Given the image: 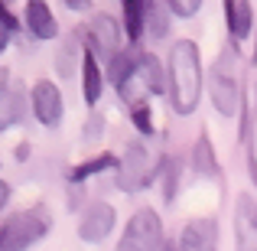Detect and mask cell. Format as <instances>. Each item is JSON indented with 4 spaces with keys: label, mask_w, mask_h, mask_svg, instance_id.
Returning <instances> with one entry per match:
<instances>
[{
    "label": "cell",
    "mask_w": 257,
    "mask_h": 251,
    "mask_svg": "<svg viewBox=\"0 0 257 251\" xmlns=\"http://www.w3.org/2000/svg\"><path fill=\"white\" fill-rule=\"evenodd\" d=\"M202 98V59L192 39H176L170 52V101L176 114H192Z\"/></svg>",
    "instance_id": "cell-1"
},
{
    "label": "cell",
    "mask_w": 257,
    "mask_h": 251,
    "mask_svg": "<svg viewBox=\"0 0 257 251\" xmlns=\"http://www.w3.org/2000/svg\"><path fill=\"white\" fill-rule=\"evenodd\" d=\"M49 232V215L43 209H30L13 219L4 222V235H0V251H26L30 245L46 238Z\"/></svg>",
    "instance_id": "cell-2"
},
{
    "label": "cell",
    "mask_w": 257,
    "mask_h": 251,
    "mask_svg": "<svg viewBox=\"0 0 257 251\" xmlns=\"http://www.w3.org/2000/svg\"><path fill=\"white\" fill-rule=\"evenodd\" d=\"M163 248V222L153 209H137L127 219L117 251H160Z\"/></svg>",
    "instance_id": "cell-3"
},
{
    "label": "cell",
    "mask_w": 257,
    "mask_h": 251,
    "mask_svg": "<svg viewBox=\"0 0 257 251\" xmlns=\"http://www.w3.org/2000/svg\"><path fill=\"white\" fill-rule=\"evenodd\" d=\"M153 173V157L147 153L144 144H131L120 157V166H117V189L124 193H137L140 186H147Z\"/></svg>",
    "instance_id": "cell-4"
},
{
    "label": "cell",
    "mask_w": 257,
    "mask_h": 251,
    "mask_svg": "<svg viewBox=\"0 0 257 251\" xmlns=\"http://www.w3.org/2000/svg\"><path fill=\"white\" fill-rule=\"evenodd\" d=\"M30 105H33V114L39 118V124H43V127H59L65 105H62V92L56 88V82L43 78V82L33 85V92H30Z\"/></svg>",
    "instance_id": "cell-5"
},
{
    "label": "cell",
    "mask_w": 257,
    "mask_h": 251,
    "mask_svg": "<svg viewBox=\"0 0 257 251\" xmlns=\"http://www.w3.org/2000/svg\"><path fill=\"white\" fill-rule=\"evenodd\" d=\"M208 92H212V101L225 118H231L241 105V92H238V82H234L231 69H225V59H218L208 75Z\"/></svg>",
    "instance_id": "cell-6"
},
{
    "label": "cell",
    "mask_w": 257,
    "mask_h": 251,
    "mask_svg": "<svg viewBox=\"0 0 257 251\" xmlns=\"http://www.w3.org/2000/svg\"><path fill=\"white\" fill-rule=\"evenodd\" d=\"M234 251H257V202L241 193L234 202Z\"/></svg>",
    "instance_id": "cell-7"
},
{
    "label": "cell",
    "mask_w": 257,
    "mask_h": 251,
    "mask_svg": "<svg viewBox=\"0 0 257 251\" xmlns=\"http://www.w3.org/2000/svg\"><path fill=\"white\" fill-rule=\"evenodd\" d=\"M88 49L104 59L120 52V23L117 20L107 17V13H94V20L88 23Z\"/></svg>",
    "instance_id": "cell-8"
},
{
    "label": "cell",
    "mask_w": 257,
    "mask_h": 251,
    "mask_svg": "<svg viewBox=\"0 0 257 251\" xmlns=\"http://www.w3.org/2000/svg\"><path fill=\"white\" fill-rule=\"evenodd\" d=\"M114 222H117L114 206H107V202H91V206L85 209L82 222H78V238L88 241V245H98V241H104L107 235H111Z\"/></svg>",
    "instance_id": "cell-9"
},
{
    "label": "cell",
    "mask_w": 257,
    "mask_h": 251,
    "mask_svg": "<svg viewBox=\"0 0 257 251\" xmlns=\"http://www.w3.org/2000/svg\"><path fill=\"white\" fill-rule=\"evenodd\" d=\"M179 251H218V222L192 219L179 235Z\"/></svg>",
    "instance_id": "cell-10"
},
{
    "label": "cell",
    "mask_w": 257,
    "mask_h": 251,
    "mask_svg": "<svg viewBox=\"0 0 257 251\" xmlns=\"http://www.w3.org/2000/svg\"><path fill=\"white\" fill-rule=\"evenodd\" d=\"M107 78L114 82V88H117L120 95H127V92H131V85L140 78V56L134 49L114 52V56L107 59Z\"/></svg>",
    "instance_id": "cell-11"
},
{
    "label": "cell",
    "mask_w": 257,
    "mask_h": 251,
    "mask_svg": "<svg viewBox=\"0 0 257 251\" xmlns=\"http://www.w3.org/2000/svg\"><path fill=\"white\" fill-rule=\"evenodd\" d=\"M26 26L36 39H56L59 36V23L52 17V10L46 7V0H30L26 4Z\"/></svg>",
    "instance_id": "cell-12"
},
{
    "label": "cell",
    "mask_w": 257,
    "mask_h": 251,
    "mask_svg": "<svg viewBox=\"0 0 257 251\" xmlns=\"http://www.w3.org/2000/svg\"><path fill=\"white\" fill-rule=\"evenodd\" d=\"M101 69H98V56H94L91 49L82 56V95H85V101L88 105H98V98H101Z\"/></svg>",
    "instance_id": "cell-13"
},
{
    "label": "cell",
    "mask_w": 257,
    "mask_h": 251,
    "mask_svg": "<svg viewBox=\"0 0 257 251\" xmlns=\"http://www.w3.org/2000/svg\"><path fill=\"white\" fill-rule=\"evenodd\" d=\"M124 4V33L137 43L147 30V0H120Z\"/></svg>",
    "instance_id": "cell-14"
},
{
    "label": "cell",
    "mask_w": 257,
    "mask_h": 251,
    "mask_svg": "<svg viewBox=\"0 0 257 251\" xmlns=\"http://www.w3.org/2000/svg\"><path fill=\"white\" fill-rule=\"evenodd\" d=\"M140 82H144V88L153 92V95H163L166 88H170L163 69H160V62H157V56H150V52H140Z\"/></svg>",
    "instance_id": "cell-15"
},
{
    "label": "cell",
    "mask_w": 257,
    "mask_h": 251,
    "mask_svg": "<svg viewBox=\"0 0 257 251\" xmlns=\"http://www.w3.org/2000/svg\"><path fill=\"white\" fill-rule=\"evenodd\" d=\"M4 75V118H0V124L4 127H10V124H17L20 118H23V92H13V82H10V72H0Z\"/></svg>",
    "instance_id": "cell-16"
},
{
    "label": "cell",
    "mask_w": 257,
    "mask_h": 251,
    "mask_svg": "<svg viewBox=\"0 0 257 251\" xmlns=\"http://www.w3.org/2000/svg\"><path fill=\"white\" fill-rule=\"evenodd\" d=\"M192 163L199 170V176H218V160H215L212 137L208 134H199V140L192 147Z\"/></svg>",
    "instance_id": "cell-17"
},
{
    "label": "cell",
    "mask_w": 257,
    "mask_h": 251,
    "mask_svg": "<svg viewBox=\"0 0 257 251\" xmlns=\"http://www.w3.org/2000/svg\"><path fill=\"white\" fill-rule=\"evenodd\" d=\"M251 26H254V10H251V0H238L234 13L228 17V30H231V36L241 43V39H247V36H251Z\"/></svg>",
    "instance_id": "cell-18"
},
{
    "label": "cell",
    "mask_w": 257,
    "mask_h": 251,
    "mask_svg": "<svg viewBox=\"0 0 257 251\" xmlns=\"http://www.w3.org/2000/svg\"><path fill=\"white\" fill-rule=\"evenodd\" d=\"M114 163H117V157H114V153H98V157H91V160H85V163H78V166L69 173V180H72V183H85L88 176L101 173V170H107V166H114Z\"/></svg>",
    "instance_id": "cell-19"
},
{
    "label": "cell",
    "mask_w": 257,
    "mask_h": 251,
    "mask_svg": "<svg viewBox=\"0 0 257 251\" xmlns=\"http://www.w3.org/2000/svg\"><path fill=\"white\" fill-rule=\"evenodd\" d=\"M166 26H170V20L160 10V0H147V33H150L153 39H163Z\"/></svg>",
    "instance_id": "cell-20"
},
{
    "label": "cell",
    "mask_w": 257,
    "mask_h": 251,
    "mask_svg": "<svg viewBox=\"0 0 257 251\" xmlns=\"http://www.w3.org/2000/svg\"><path fill=\"white\" fill-rule=\"evenodd\" d=\"M131 118H134V124H137L140 134H153V118H150V108H147V101L131 105Z\"/></svg>",
    "instance_id": "cell-21"
},
{
    "label": "cell",
    "mask_w": 257,
    "mask_h": 251,
    "mask_svg": "<svg viewBox=\"0 0 257 251\" xmlns=\"http://www.w3.org/2000/svg\"><path fill=\"white\" fill-rule=\"evenodd\" d=\"M166 7H170V10L176 13V17L189 20V17H195V13H199L202 0H166Z\"/></svg>",
    "instance_id": "cell-22"
},
{
    "label": "cell",
    "mask_w": 257,
    "mask_h": 251,
    "mask_svg": "<svg viewBox=\"0 0 257 251\" xmlns=\"http://www.w3.org/2000/svg\"><path fill=\"white\" fill-rule=\"evenodd\" d=\"M101 127H104L101 114H98V118H91V121H88V134H85V140H91V137H101Z\"/></svg>",
    "instance_id": "cell-23"
},
{
    "label": "cell",
    "mask_w": 257,
    "mask_h": 251,
    "mask_svg": "<svg viewBox=\"0 0 257 251\" xmlns=\"http://www.w3.org/2000/svg\"><path fill=\"white\" fill-rule=\"evenodd\" d=\"M247 173H251V180H254V186H257V153L254 150L247 153Z\"/></svg>",
    "instance_id": "cell-24"
},
{
    "label": "cell",
    "mask_w": 257,
    "mask_h": 251,
    "mask_svg": "<svg viewBox=\"0 0 257 251\" xmlns=\"http://www.w3.org/2000/svg\"><path fill=\"white\" fill-rule=\"evenodd\" d=\"M4 26H7V30H17V17H13V13H10V7H4Z\"/></svg>",
    "instance_id": "cell-25"
},
{
    "label": "cell",
    "mask_w": 257,
    "mask_h": 251,
    "mask_svg": "<svg viewBox=\"0 0 257 251\" xmlns=\"http://www.w3.org/2000/svg\"><path fill=\"white\" fill-rule=\"evenodd\" d=\"M7 202H10V183H0V206H7Z\"/></svg>",
    "instance_id": "cell-26"
},
{
    "label": "cell",
    "mask_w": 257,
    "mask_h": 251,
    "mask_svg": "<svg viewBox=\"0 0 257 251\" xmlns=\"http://www.w3.org/2000/svg\"><path fill=\"white\" fill-rule=\"evenodd\" d=\"M69 10H88V0H65Z\"/></svg>",
    "instance_id": "cell-27"
},
{
    "label": "cell",
    "mask_w": 257,
    "mask_h": 251,
    "mask_svg": "<svg viewBox=\"0 0 257 251\" xmlns=\"http://www.w3.org/2000/svg\"><path fill=\"white\" fill-rule=\"evenodd\" d=\"M13 153H17V160H26V153H30V144H20Z\"/></svg>",
    "instance_id": "cell-28"
},
{
    "label": "cell",
    "mask_w": 257,
    "mask_h": 251,
    "mask_svg": "<svg viewBox=\"0 0 257 251\" xmlns=\"http://www.w3.org/2000/svg\"><path fill=\"white\" fill-rule=\"evenodd\" d=\"M163 251H176V248H173V245H166V248H163Z\"/></svg>",
    "instance_id": "cell-29"
},
{
    "label": "cell",
    "mask_w": 257,
    "mask_h": 251,
    "mask_svg": "<svg viewBox=\"0 0 257 251\" xmlns=\"http://www.w3.org/2000/svg\"><path fill=\"white\" fill-rule=\"evenodd\" d=\"M7 4H10V0H4V7H7Z\"/></svg>",
    "instance_id": "cell-30"
}]
</instances>
